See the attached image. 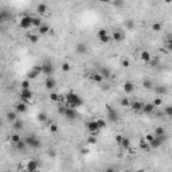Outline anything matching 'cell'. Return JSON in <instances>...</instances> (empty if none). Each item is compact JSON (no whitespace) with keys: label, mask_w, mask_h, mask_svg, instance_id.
Masks as SVG:
<instances>
[{"label":"cell","mask_w":172,"mask_h":172,"mask_svg":"<svg viewBox=\"0 0 172 172\" xmlns=\"http://www.w3.org/2000/svg\"><path fill=\"white\" fill-rule=\"evenodd\" d=\"M65 101H66L69 108H73V109L81 108V106L84 105L82 98L77 94V93H73V91H70V93H67V94L65 95Z\"/></svg>","instance_id":"cell-1"},{"label":"cell","mask_w":172,"mask_h":172,"mask_svg":"<svg viewBox=\"0 0 172 172\" xmlns=\"http://www.w3.org/2000/svg\"><path fill=\"white\" fill-rule=\"evenodd\" d=\"M23 140L26 141V144H27L28 148H32V149H39V148L42 147V143L39 140L36 136H32V134H28L26 136Z\"/></svg>","instance_id":"cell-2"},{"label":"cell","mask_w":172,"mask_h":172,"mask_svg":"<svg viewBox=\"0 0 172 172\" xmlns=\"http://www.w3.org/2000/svg\"><path fill=\"white\" fill-rule=\"evenodd\" d=\"M106 113H108V120L110 123H117L120 120V114L116 109L110 105H106Z\"/></svg>","instance_id":"cell-3"},{"label":"cell","mask_w":172,"mask_h":172,"mask_svg":"<svg viewBox=\"0 0 172 172\" xmlns=\"http://www.w3.org/2000/svg\"><path fill=\"white\" fill-rule=\"evenodd\" d=\"M19 26L23 30H28V28L32 27V16H28V15H23L19 20Z\"/></svg>","instance_id":"cell-4"},{"label":"cell","mask_w":172,"mask_h":172,"mask_svg":"<svg viewBox=\"0 0 172 172\" xmlns=\"http://www.w3.org/2000/svg\"><path fill=\"white\" fill-rule=\"evenodd\" d=\"M165 140H167V136H155V139L149 143L151 149H157V148H160L163 144H164Z\"/></svg>","instance_id":"cell-5"},{"label":"cell","mask_w":172,"mask_h":172,"mask_svg":"<svg viewBox=\"0 0 172 172\" xmlns=\"http://www.w3.org/2000/svg\"><path fill=\"white\" fill-rule=\"evenodd\" d=\"M20 101H23V102H30L32 100V97H34V94H32V91H31V89H22L20 90Z\"/></svg>","instance_id":"cell-6"},{"label":"cell","mask_w":172,"mask_h":172,"mask_svg":"<svg viewBox=\"0 0 172 172\" xmlns=\"http://www.w3.org/2000/svg\"><path fill=\"white\" fill-rule=\"evenodd\" d=\"M40 74H42V65H36V66H34V69L27 74V78L28 79H35Z\"/></svg>","instance_id":"cell-7"},{"label":"cell","mask_w":172,"mask_h":172,"mask_svg":"<svg viewBox=\"0 0 172 172\" xmlns=\"http://www.w3.org/2000/svg\"><path fill=\"white\" fill-rule=\"evenodd\" d=\"M86 129L93 134L97 133V132L100 130L98 124H97V120H90V121H88V123H86Z\"/></svg>","instance_id":"cell-8"},{"label":"cell","mask_w":172,"mask_h":172,"mask_svg":"<svg viewBox=\"0 0 172 172\" xmlns=\"http://www.w3.org/2000/svg\"><path fill=\"white\" fill-rule=\"evenodd\" d=\"M54 73V66L50 62H43L42 63V74L47 75V77H51V74Z\"/></svg>","instance_id":"cell-9"},{"label":"cell","mask_w":172,"mask_h":172,"mask_svg":"<svg viewBox=\"0 0 172 172\" xmlns=\"http://www.w3.org/2000/svg\"><path fill=\"white\" fill-rule=\"evenodd\" d=\"M78 117V113H77V110L75 109H73V108H69L67 106L66 108V112H65V118H67L69 121H74V120Z\"/></svg>","instance_id":"cell-10"},{"label":"cell","mask_w":172,"mask_h":172,"mask_svg":"<svg viewBox=\"0 0 172 172\" xmlns=\"http://www.w3.org/2000/svg\"><path fill=\"white\" fill-rule=\"evenodd\" d=\"M26 169H27V172H35L39 169V163L38 160H30V162L27 163V165H26Z\"/></svg>","instance_id":"cell-11"},{"label":"cell","mask_w":172,"mask_h":172,"mask_svg":"<svg viewBox=\"0 0 172 172\" xmlns=\"http://www.w3.org/2000/svg\"><path fill=\"white\" fill-rule=\"evenodd\" d=\"M45 86H46L47 90H54L55 86H56V81L53 77H47L46 78V81H45Z\"/></svg>","instance_id":"cell-12"},{"label":"cell","mask_w":172,"mask_h":172,"mask_svg":"<svg viewBox=\"0 0 172 172\" xmlns=\"http://www.w3.org/2000/svg\"><path fill=\"white\" fill-rule=\"evenodd\" d=\"M144 102L141 101H133L130 104V109L133 110V112H143V109H144Z\"/></svg>","instance_id":"cell-13"},{"label":"cell","mask_w":172,"mask_h":172,"mask_svg":"<svg viewBox=\"0 0 172 172\" xmlns=\"http://www.w3.org/2000/svg\"><path fill=\"white\" fill-rule=\"evenodd\" d=\"M112 39L114 40L116 43H121L125 39V35H124V32L123 31H114L112 34Z\"/></svg>","instance_id":"cell-14"},{"label":"cell","mask_w":172,"mask_h":172,"mask_svg":"<svg viewBox=\"0 0 172 172\" xmlns=\"http://www.w3.org/2000/svg\"><path fill=\"white\" fill-rule=\"evenodd\" d=\"M124 91L127 94H132L134 91V84L132 81H125L124 82Z\"/></svg>","instance_id":"cell-15"},{"label":"cell","mask_w":172,"mask_h":172,"mask_svg":"<svg viewBox=\"0 0 172 172\" xmlns=\"http://www.w3.org/2000/svg\"><path fill=\"white\" fill-rule=\"evenodd\" d=\"M140 59L144 62V63H149L151 62V59H152V55H151V53L149 51H147V50H143L140 53Z\"/></svg>","instance_id":"cell-16"},{"label":"cell","mask_w":172,"mask_h":172,"mask_svg":"<svg viewBox=\"0 0 172 172\" xmlns=\"http://www.w3.org/2000/svg\"><path fill=\"white\" fill-rule=\"evenodd\" d=\"M27 109H28L27 104L23 102V101L18 102V104L15 105V112H18V113H26V112H27Z\"/></svg>","instance_id":"cell-17"},{"label":"cell","mask_w":172,"mask_h":172,"mask_svg":"<svg viewBox=\"0 0 172 172\" xmlns=\"http://www.w3.org/2000/svg\"><path fill=\"white\" fill-rule=\"evenodd\" d=\"M155 91H156V94L157 95H165L167 93H168V88L164 86V85H159V86L155 88Z\"/></svg>","instance_id":"cell-18"},{"label":"cell","mask_w":172,"mask_h":172,"mask_svg":"<svg viewBox=\"0 0 172 172\" xmlns=\"http://www.w3.org/2000/svg\"><path fill=\"white\" fill-rule=\"evenodd\" d=\"M155 109H156V106H155L152 102H148V104H145V105H144V109H143V112H144L145 114H151V113L155 112Z\"/></svg>","instance_id":"cell-19"},{"label":"cell","mask_w":172,"mask_h":172,"mask_svg":"<svg viewBox=\"0 0 172 172\" xmlns=\"http://www.w3.org/2000/svg\"><path fill=\"white\" fill-rule=\"evenodd\" d=\"M15 148H16L19 152H23V153H26L28 147H27V144H26V141L22 140V141H19L18 144H15Z\"/></svg>","instance_id":"cell-20"},{"label":"cell","mask_w":172,"mask_h":172,"mask_svg":"<svg viewBox=\"0 0 172 172\" xmlns=\"http://www.w3.org/2000/svg\"><path fill=\"white\" fill-rule=\"evenodd\" d=\"M75 50H77V53L79 54V55H84V54H86V51H88V46L85 45V43H78Z\"/></svg>","instance_id":"cell-21"},{"label":"cell","mask_w":172,"mask_h":172,"mask_svg":"<svg viewBox=\"0 0 172 172\" xmlns=\"http://www.w3.org/2000/svg\"><path fill=\"white\" fill-rule=\"evenodd\" d=\"M132 144H130V140L128 139V137H124L123 143H121V148H123L124 151H132Z\"/></svg>","instance_id":"cell-22"},{"label":"cell","mask_w":172,"mask_h":172,"mask_svg":"<svg viewBox=\"0 0 172 172\" xmlns=\"http://www.w3.org/2000/svg\"><path fill=\"white\" fill-rule=\"evenodd\" d=\"M38 32H39V34H42V35H46V34L51 32V28H50L49 24H45V23H43V24L38 28Z\"/></svg>","instance_id":"cell-23"},{"label":"cell","mask_w":172,"mask_h":172,"mask_svg":"<svg viewBox=\"0 0 172 172\" xmlns=\"http://www.w3.org/2000/svg\"><path fill=\"white\" fill-rule=\"evenodd\" d=\"M98 73L104 77V79H106V78H109L112 75V71H110V69H108V67H101Z\"/></svg>","instance_id":"cell-24"},{"label":"cell","mask_w":172,"mask_h":172,"mask_svg":"<svg viewBox=\"0 0 172 172\" xmlns=\"http://www.w3.org/2000/svg\"><path fill=\"white\" fill-rule=\"evenodd\" d=\"M7 120L10 121V123H15L16 120H18V112H15V110H12V112H8L7 113Z\"/></svg>","instance_id":"cell-25"},{"label":"cell","mask_w":172,"mask_h":172,"mask_svg":"<svg viewBox=\"0 0 172 172\" xmlns=\"http://www.w3.org/2000/svg\"><path fill=\"white\" fill-rule=\"evenodd\" d=\"M140 149H143V151H145V152L151 151V145L148 144L145 139H141V140H140Z\"/></svg>","instance_id":"cell-26"},{"label":"cell","mask_w":172,"mask_h":172,"mask_svg":"<svg viewBox=\"0 0 172 172\" xmlns=\"http://www.w3.org/2000/svg\"><path fill=\"white\" fill-rule=\"evenodd\" d=\"M36 11H38V14L39 15H43L47 12V4L45 3H39L38 6H36Z\"/></svg>","instance_id":"cell-27"},{"label":"cell","mask_w":172,"mask_h":172,"mask_svg":"<svg viewBox=\"0 0 172 172\" xmlns=\"http://www.w3.org/2000/svg\"><path fill=\"white\" fill-rule=\"evenodd\" d=\"M152 28V31L153 32H160L162 31V28H163V24H162V22H153L151 26Z\"/></svg>","instance_id":"cell-28"},{"label":"cell","mask_w":172,"mask_h":172,"mask_svg":"<svg viewBox=\"0 0 172 172\" xmlns=\"http://www.w3.org/2000/svg\"><path fill=\"white\" fill-rule=\"evenodd\" d=\"M143 88H144L145 90H152V89H153V81H151V79H144V81H143Z\"/></svg>","instance_id":"cell-29"},{"label":"cell","mask_w":172,"mask_h":172,"mask_svg":"<svg viewBox=\"0 0 172 172\" xmlns=\"http://www.w3.org/2000/svg\"><path fill=\"white\" fill-rule=\"evenodd\" d=\"M43 24L42 19H40V16H32V27H40V26Z\"/></svg>","instance_id":"cell-30"},{"label":"cell","mask_w":172,"mask_h":172,"mask_svg":"<svg viewBox=\"0 0 172 172\" xmlns=\"http://www.w3.org/2000/svg\"><path fill=\"white\" fill-rule=\"evenodd\" d=\"M23 127H24V123H23L22 120H16L15 123H12V128H14L15 130H20V129H23Z\"/></svg>","instance_id":"cell-31"},{"label":"cell","mask_w":172,"mask_h":172,"mask_svg":"<svg viewBox=\"0 0 172 172\" xmlns=\"http://www.w3.org/2000/svg\"><path fill=\"white\" fill-rule=\"evenodd\" d=\"M91 79L94 82H97V84H101V82L104 81V77H102L100 73H93L91 74Z\"/></svg>","instance_id":"cell-32"},{"label":"cell","mask_w":172,"mask_h":172,"mask_svg":"<svg viewBox=\"0 0 172 172\" xmlns=\"http://www.w3.org/2000/svg\"><path fill=\"white\" fill-rule=\"evenodd\" d=\"M10 140H11V143H14V144H18L19 141H22L23 139H22V137L19 136L18 133H14V134H11V139H10Z\"/></svg>","instance_id":"cell-33"},{"label":"cell","mask_w":172,"mask_h":172,"mask_svg":"<svg viewBox=\"0 0 172 172\" xmlns=\"http://www.w3.org/2000/svg\"><path fill=\"white\" fill-rule=\"evenodd\" d=\"M155 136H165V129L163 127L155 128Z\"/></svg>","instance_id":"cell-34"},{"label":"cell","mask_w":172,"mask_h":172,"mask_svg":"<svg viewBox=\"0 0 172 172\" xmlns=\"http://www.w3.org/2000/svg\"><path fill=\"white\" fill-rule=\"evenodd\" d=\"M100 39V42L101 43H104V45H106V43H109L110 40H112V36L109 35V34H106V35H104V36H101V38H98Z\"/></svg>","instance_id":"cell-35"},{"label":"cell","mask_w":172,"mask_h":172,"mask_svg":"<svg viewBox=\"0 0 172 172\" xmlns=\"http://www.w3.org/2000/svg\"><path fill=\"white\" fill-rule=\"evenodd\" d=\"M61 97H62V95H59L58 93H55V91H53V93L50 94V100H51V101H54V102H58L61 100Z\"/></svg>","instance_id":"cell-36"},{"label":"cell","mask_w":172,"mask_h":172,"mask_svg":"<svg viewBox=\"0 0 172 172\" xmlns=\"http://www.w3.org/2000/svg\"><path fill=\"white\" fill-rule=\"evenodd\" d=\"M28 39H30V42L34 43V45L39 42V36L35 35V34H30V35H28Z\"/></svg>","instance_id":"cell-37"},{"label":"cell","mask_w":172,"mask_h":172,"mask_svg":"<svg viewBox=\"0 0 172 172\" xmlns=\"http://www.w3.org/2000/svg\"><path fill=\"white\" fill-rule=\"evenodd\" d=\"M97 124H98L100 130H101V129H105V128H106V125H108V124H106V123H105V121H104L102 118H97Z\"/></svg>","instance_id":"cell-38"},{"label":"cell","mask_w":172,"mask_h":172,"mask_svg":"<svg viewBox=\"0 0 172 172\" xmlns=\"http://www.w3.org/2000/svg\"><path fill=\"white\" fill-rule=\"evenodd\" d=\"M156 108H159V106H162L163 105V100H162V97H156V98L153 100V102H152Z\"/></svg>","instance_id":"cell-39"},{"label":"cell","mask_w":172,"mask_h":172,"mask_svg":"<svg viewBox=\"0 0 172 172\" xmlns=\"http://www.w3.org/2000/svg\"><path fill=\"white\" fill-rule=\"evenodd\" d=\"M164 114L168 117H172V105H168L164 108Z\"/></svg>","instance_id":"cell-40"},{"label":"cell","mask_w":172,"mask_h":172,"mask_svg":"<svg viewBox=\"0 0 172 172\" xmlns=\"http://www.w3.org/2000/svg\"><path fill=\"white\" fill-rule=\"evenodd\" d=\"M125 27H127L128 30H133V28H134V22L132 20V19L127 20V22H125Z\"/></svg>","instance_id":"cell-41"},{"label":"cell","mask_w":172,"mask_h":172,"mask_svg":"<svg viewBox=\"0 0 172 172\" xmlns=\"http://www.w3.org/2000/svg\"><path fill=\"white\" fill-rule=\"evenodd\" d=\"M130 104H132V102L129 101V97H124V98L121 100V106H130Z\"/></svg>","instance_id":"cell-42"},{"label":"cell","mask_w":172,"mask_h":172,"mask_svg":"<svg viewBox=\"0 0 172 172\" xmlns=\"http://www.w3.org/2000/svg\"><path fill=\"white\" fill-rule=\"evenodd\" d=\"M157 65H159V58H153V56H152L151 62H149V66H151V67H156Z\"/></svg>","instance_id":"cell-43"},{"label":"cell","mask_w":172,"mask_h":172,"mask_svg":"<svg viewBox=\"0 0 172 172\" xmlns=\"http://www.w3.org/2000/svg\"><path fill=\"white\" fill-rule=\"evenodd\" d=\"M30 79H24V81H22V89H30Z\"/></svg>","instance_id":"cell-44"},{"label":"cell","mask_w":172,"mask_h":172,"mask_svg":"<svg viewBox=\"0 0 172 172\" xmlns=\"http://www.w3.org/2000/svg\"><path fill=\"white\" fill-rule=\"evenodd\" d=\"M106 34H109V32L106 31L105 28H101V30H98V31H97V36H98V38H101V36L106 35Z\"/></svg>","instance_id":"cell-45"},{"label":"cell","mask_w":172,"mask_h":172,"mask_svg":"<svg viewBox=\"0 0 172 172\" xmlns=\"http://www.w3.org/2000/svg\"><path fill=\"white\" fill-rule=\"evenodd\" d=\"M66 108H67V106H65V105H59V106H58V113H59V114H62V116H65Z\"/></svg>","instance_id":"cell-46"},{"label":"cell","mask_w":172,"mask_h":172,"mask_svg":"<svg viewBox=\"0 0 172 172\" xmlns=\"http://www.w3.org/2000/svg\"><path fill=\"white\" fill-rule=\"evenodd\" d=\"M58 129H59V128H58L56 124H51V125H50V132H51V133H56Z\"/></svg>","instance_id":"cell-47"},{"label":"cell","mask_w":172,"mask_h":172,"mask_svg":"<svg viewBox=\"0 0 172 172\" xmlns=\"http://www.w3.org/2000/svg\"><path fill=\"white\" fill-rule=\"evenodd\" d=\"M62 70H63L65 73H67V71H70V63H67V62L62 63Z\"/></svg>","instance_id":"cell-48"},{"label":"cell","mask_w":172,"mask_h":172,"mask_svg":"<svg viewBox=\"0 0 172 172\" xmlns=\"http://www.w3.org/2000/svg\"><path fill=\"white\" fill-rule=\"evenodd\" d=\"M47 155H49L50 157H55V156H56V152H55V149H53V148H50L49 151H47Z\"/></svg>","instance_id":"cell-49"},{"label":"cell","mask_w":172,"mask_h":172,"mask_svg":"<svg viewBox=\"0 0 172 172\" xmlns=\"http://www.w3.org/2000/svg\"><path fill=\"white\" fill-rule=\"evenodd\" d=\"M7 18H8V14L6 11H1V12H0V22H3L4 19H7Z\"/></svg>","instance_id":"cell-50"},{"label":"cell","mask_w":172,"mask_h":172,"mask_svg":"<svg viewBox=\"0 0 172 172\" xmlns=\"http://www.w3.org/2000/svg\"><path fill=\"white\" fill-rule=\"evenodd\" d=\"M123 140H124V136H121V134H117L116 136V143L121 147V143H123Z\"/></svg>","instance_id":"cell-51"},{"label":"cell","mask_w":172,"mask_h":172,"mask_svg":"<svg viewBox=\"0 0 172 172\" xmlns=\"http://www.w3.org/2000/svg\"><path fill=\"white\" fill-rule=\"evenodd\" d=\"M144 139L147 140V143H148V144H149V143H151V141L155 139V134H151V133H149V134H147V136H145Z\"/></svg>","instance_id":"cell-52"},{"label":"cell","mask_w":172,"mask_h":172,"mask_svg":"<svg viewBox=\"0 0 172 172\" xmlns=\"http://www.w3.org/2000/svg\"><path fill=\"white\" fill-rule=\"evenodd\" d=\"M165 46H167V49H168V51H172V38H169L168 40H167Z\"/></svg>","instance_id":"cell-53"},{"label":"cell","mask_w":172,"mask_h":172,"mask_svg":"<svg viewBox=\"0 0 172 172\" xmlns=\"http://www.w3.org/2000/svg\"><path fill=\"white\" fill-rule=\"evenodd\" d=\"M38 120H39V121H46V120H47V116H46L45 113H39V114H38Z\"/></svg>","instance_id":"cell-54"},{"label":"cell","mask_w":172,"mask_h":172,"mask_svg":"<svg viewBox=\"0 0 172 172\" xmlns=\"http://www.w3.org/2000/svg\"><path fill=\"white\" fill-rule=\"evenodd\" d=\"M113 6H114V7H123L124 6V1L123 0H118V1H113Z\"/></svg>","instance_id":"cell-55"},{"label":"cell","mask_w":172,"mask_h":172,"mask_svg":"<svg viewBox=\"0 0 172 172\" xmlns=\"http://www.w3.org/2000/svg\"><path fill=\"white\" fill-rule=\"evenodd\" d=\"M88 143H89V144H95V143H97V139H95L94 136H90L88 139Z\"/></svg>","instance_id":"cell-56"},{"label":"cell","mask_w":172,"mask_h":172,"mask_svg":"<svg viewBox=\"0 0 172 172\" xmlns=\"http://www.w3.org/2000/svg\"><path fill=\"white\" fill-rule=\"evenodd\" d=\"M129 59H124L123 62H121V66L123 67H125V69H127V67H129Z\"/></svg>","instance_id":"cell-57"},{"label":"cell","mask_w":172,"mask_h":172,"mask_svg":"<svg viewBox=\"0 0 172 172\" xmlns=\"http://www.w3.org/2000/svg\"><path fill=\"white\" fill-rule=\"evenodd\" d=\"M104 172H116V169L113 168V167H108V168H105Z\"/></svg>","instance_id":"cell-58"},{"label":"cell","mask_w":172,"mask_h":172,"mask_svg":"<svg viewBox=\"0 0 172 172\" xmlns=\"http://www.w3.org/2000/svg\"><path fill=\"white\" fill-rule=\"evenodd\" d=\"M81 153L82 155H88L89 153V149H88V148H81Z\"/></svg>","instance_id":"cell-59"},{"label":"cell","mask_w":172,"mask_h":172,"mask_svg":"<svg viewBox=\"0 0 172 172\" xmlns=\"http://www.w3.org/2000/svg\"><path fill=\"white\" fill-rule=\"evenodd\" d=\"M134 172H145L144 169H139V171H134Z\"/></svg>","instance_id":"cell-60"},{"label":"cell","mask_w":172,"mask_h":172,"mask_svg":"<svg viewBox=\"0 0 172 172\" xmlns=\"http://www.w3.org/2000/svg\"><path fill=\"white\" fill-rule=\"evenodd\" d=\"M124 172H133V171H129V169H127V171H124Z\"/></svg>","instance_id":"cell-61"},{"label":"cell","mask_w":172,"mask_h":172,"mask_svg":"<svg viewBox=\"0 0 172 172\" xmlns=\"http://www.w3.org/2000/svg\"><path fill=\"white\" fill-rule=\"evenodd\" d=\"M35 172H40V171H39V169H38V171H35Z\"/></svg>","instance_id":"cell-62"},{"label":"cell","mask_w":172,"mask_h":172,"mask_svg":"<svg viewBox=\"0 0 172 172\" xmlns=\"http://www.w3.org/2000/svg\"><path fill=\"white\" fill-rule=\"evenodd\" d=\"M171 71H172V67H171Z\"/></svg>","instance_id":"cell-63"}]
</instances>
